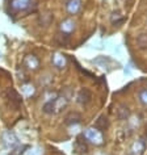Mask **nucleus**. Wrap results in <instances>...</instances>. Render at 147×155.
Wrapping results in <instances>:
<instances>
[{
  "mask_svg": "<svg viewBox=\"0 0 147 155\" xmlns=\"http://www.w3.org/2000/svg\"><path fill=\"white\" fill-rule=\"evenodd\" d=\"M66 7H67V11L70 13H78L80 7H82V3H80V0H68L67 4H66Z\"/></svg>",
  "mask_w": 147,
  "mask_h": 155,
  "instance_id": "423d86ee",
  "label": "nucleus"
},
{
  "mask_svg": "<svg viewBox=\"0 0 147 155\" xmlns=\"http://www.w3.org/2000/svg\"><path fill=\"white\" fill-rule=\"evenodd\" d=\"M130 116V110L129 108L125 107V105H119V108L117 109V117L119 120H126L127 117Z\"/></svg>",
  "mask_w": 147,
  "mask_h": 155,
  "instance_id": "9d476101",
  "label": "nucleus"
},
{
  "mask_svg": "<svg viewBox=\"0 0 147 155\" xmlns=\"http://www.w3.org/2000/svg\"><path fill=\"white\" fill-rule=\"evenodd\" d=\"M75 29V22H74L72 20H70V18H67V20H64L63 22L60 24V30L63 33H71L72 30Z\"/></svg>",
  "mask_w": 147,
  "mask_h": 155,
  "instance_id": "1a4fd4ad",
  "label": "nucleus"
},
{
  "mask_svg": "<svg viewBox=\"0 0 147 155\" xmlns=\"http://www.w3.org/2000/svg\"><path fill=\"white\" fill-rule=\"evenodd\" d=\"M143 150H145V143H143L142 141H137L133 145V149H131L134 155H141L143 153Z\"/></svg>",
  "mask_w": 147,
  "mask_h": 155,
  "instance_id": "9b49d317",
  "label": "nucleus"
},
{
  "mask_svg": "<svg viewBox=\"0 0 147 155\" xmlns=\"http://www.w3.org/2000/svg\"><path fill=\"white\" fill-rule=\"evenodd\" d=\"M84 137H86L88 141L95 143V145H101L104 141L103 133L100 131L97 127H88V129L84 130Z\"/></svg>",
  "mask_w": 147,
  "mask_h": 155,
  "instance_id": "f257e3e1",
  "label": "nucleus"
},
{
  "mask_svg": "<svg viewBox=\"0 0 147 155\" xmlns=\"http://www.w3.org/2000/svg\"><path fill=\"white\" fill-rule=\"evenodd\" d=\"M21 91H22V94H24L26 97H29V96H32L34 94V87L32 86V84H24V86L21 87Z\"/></svg>",
  "mask_w": 147,
  "mask_h": 155,
  "instance_id": "ddd939ff",
  "label": "nucleus"
},
{
  "mask_svg": "<svg viewBox=\"0 0 147 155\" xmlns=\"http://www.w3.org/2000/svg\"><path fill=\"white\" fill-rule=\"evenodd\" d=\"M92 99V94L90 90H87V88H83V90L79 91L78 94V103L82 104V105H87L88 103L91 101Z\"/></svg>",
  "mask_w": 147,
  "mask_h": 155,
  "instance_id": "20e7f679",
  "label": "nucleus"
},
{
  "mask_svg": "<svg viewBox=\"0 0 147 155\" xmlns=\"http://www.w3.org/2000/svg\"><path fill=\"white\" fill-rule=\"evenodd\" d=\"M96 127L100 130V129H106L108 127V118L105 117V116H101L99 120H97V122H96Z\"/></svg>",
  "mask_w": 147,
  "mask_h": 155,
  "instance_id": "4468645a",
  "label": "nucleus"
},
{
  "mask_svg": "<svg viewBox=\"0 0 147 155\" xmlns=\"http://www.w3.org/2000/svg\"><path fill=\"white\" fill-rule=\"evenodd\" d=\"M25 155H42L41 147H32L25 153Z\"/></svg>",
  "mask_w": 147,
  "mask_h": 155,
  "instance_id": "f3484780",
  "label": "nucleus"
},
{
  "mask_svg": "<svg viewBox=\"0 0 147 155\" xmlns=\"http://www.w3.org/2000/svg\"><path fill=\"white\" fill-rule=\"evenodd\" d=\"M93 62H95L96 64L101 66V67H106V64L110 62V59H109V58H108V57H103V55H101V57L96 58V59H95Z\"/></svg>",
  "mask_w": 147,
  "mask_h": 155,
  "instance_id": "2eb2a0df",
  "label": "nucleus"
},
{
  "mask_svg": "<svg viewBox=\"0 0 147 155\" xmlns=\"http://www.w3.org/2000/svg\"><path fill=\"white\" fill-rule=\"evenodd\" d=\"M24 64H25V67L29 68V70H37L38 67H40V61H38V58L36 55L29 54V55L25 57Z\"/></svg>",
  "mask_w": 147,
  "mask_h": 155,
  "instance_id": "7ed1b4c3",
  "label": "nucleus"
},
{
  "mask_svg": "<svg viewBox=\"0 0 147 155\" xmlns=\"http://www.w3.org/2000/svg\"><path fill=\"white\" fill-rule=\"evenodd\" d=\"M30 4V0H12L11 5L15 11H22L25 8H28Z\"/></svg>",
  "mask_w": 147,
  "mask_h": 155,
  "instance_id": "0eeeda50",
  "label": "nucleus"
},
{
  "mask_svg": "<svg viewBox=\"0 0 147 155\" xmlns=\"http://www.w3.org/2000/svg\"><path fill=\"white\" fill-rule=\"evenodd\" d=\"M67 100H68V99H66L64 96H58V97H55L54 100H51L55 112H59V110L63 109V108L67 105Z\"/></svg>",
  "mask_w": 147,
  "mask_h": 155,
  "instance_id": "39448f33",
  "label": "nucleus"
},
{
  "mask_svg": "<svg viewBox=\"0 0 147 155\" xmlns=\"http://www.w3.org/2000/svg\"><path fill=\"white\" fill-rule=\"evenodd\" d=\"M44 112H45V113H49V114L55 113V109H54L53 101H47V103H45V105H44Z\"/></svg>",
  "mask_w": 147,
  "mask_h": 155,
  "instance_id": "dca6fc26",
  "label": "nucleus"
},
{
  "mask_svg": "<svg viewBox=\"0 0 147 155\" xmlns=\"http://www.w3.org/2000/svg\"><path fill=\"white\" fill-rule=\"evenodd\" d=\"M137 45L141 49H147V34H139L137 38Z\"/></svg>",
  "mask_w": 147,
  "mask_h": 155,
  "instance_id": "f8f14e48",
  "label": "nucleus"
},
{
  "mask_svg": "<svg viewBox=\"0 0 147 155\" xmlns=\"http://www.w3.org/2000/svg\"><path fill=\"white\" fill-rule=\"evenodd\" d=\"M53 64L55 66L58 68H63L66 66V58L64 55H62L59 53H55L53 55Z\"/></svg>",
  "mask_w": 147,
  "mask_h": 155,
  "instance_id": "6e6552de",
  "label": "nucleus"
},
{
  "mask_svg": "<svg viewBox=\"0 0 147 155\" xmlns=\"http://www.w3.org/2000/svg\"><path fill=\"white\" fill-rule=\"evenodd\" d=\"M3 143L4 146H7L8 149H13L15 146L18 145V138L16 137V134L13 131H5L3 134Z\"/></svg>",
  "mask_w": 147,
  "mask_h": 155,
  "instance_id": "f03ea898",
  "label": "nucleus"
},
{
  "mask_svg": "<svg viewBox=\"0 0 147 155\" xmlns=\"http://www.w3.org/2000/svg\"><path fill=\"white\" fill-rule=\"evenodd\" d=\"M139 99H141V101L143 104H146V105H147V90L141 92V95H139Z\"/></svg>",
  "mask_w": 147,
  "mask_h": 155,
  "instance_id": "a211bd4d",
  "label": "nucleus"
}]
</instances>
